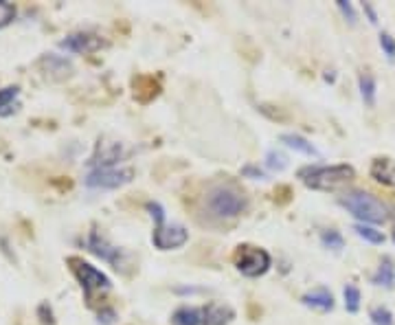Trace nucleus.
<instances>
[{"instance_id":"nucleus-20","label":"nucleus","mask_w":395,"mask_h":325,"mask_svg":"<svg viewBox=\"0 0 395 325\" xmlns=\"http://www.w3.org/2000/svg\"><path fill=\"white\" fill-rule=\"evenodd\" d=\"M42 64L47 66L49 73H57V77H66L71 73V64L66 62V59L57 57V55H47L42 59Z\"/></svg>"},{"instance_id":"nucleus-1","label":"nucleus","mask_w":395,"mask_h":325,"mask_svg":"<svg viewBox=\"0 0 395 325\" xmlns=\"http://www.w3.org/2000/svg\"><path fill=\"white\" fill-rule=\"evenodd\" d=\"M299 178L310 189L334 191L351 182L356 178V170L351 165H308L299 170Z\"/></svg>"},{"instance_id":"nucleus-32","label":"nucleus","mask_w":395,"mask_h":325,"mask_svg":"<svg viewBox=\"0 0 395 325\" xmlns=\"http://www.w3.org/2000/svg\"><path fill=\"white\" fill-rule=\"evenodd\" d=\"M242 174H244V176H250V178H264V172H262L260 167H255V165H246V167L242 170Z\"/></svg>"},{"instance_id":"nucleus-25","label":"nucleus","mask_w":395,"mask_h":325,"mask_svg":"<svg viewBox=\"0 0 395 325\" xmlns=\"http://www.w3.org/2000/svg\"><path fill=\"white\" fill-rule=\"evenodd\" d=\"M16 18V7L11 3H5V0H0V29H5L13 23Z\"/></svg>"},{"instance_id":"nucleus-7","label":"nucleus","mask_w":395,"mask_h":325,"mask_svg":"<svg viewBox=\"0 0 395 325\" xmlns=\"http://www.w3.org/2000/svg\"><path fill=\"white\" fill-rule=\"evenodd\" d=\"M126 156V148L119 141H99L92 158L88 160L90 170H102V167H116V162Z\"/></svg>"},{"instance_id":"nucleus-15","label":"nucleus","mask_w":395,"mask_h":325,"mask_svg":"<svg viewBox=\"0 0 395 325\" xmlns=\"http://www.w3.org/2000/svg\"><path fill=\"white\" fill-rule=\"evenodd\" d=\"M20 88L18 86H7L0 88V117H11L20 108Z\"/></svg>"},{"instance_id":"nucleus-13","label":"nucleus","mask_w":395,"mask_h":325,"mask_svg":"<svg viewBox=\"0 0 395 325\" xmlns=\"http://www.w3.org/2000/svg\"><path fill=\"white\" fill-rule=\"evenodd\" d=\"M158 90H161V84H158V81L150 75L134 79V97L138 101H143V104H147L150 99H154L158 95Z\"/></svg>"},{"instance_id":"nucleus-12","label":"nucleus","mask_w":395,"mask_h":325,"mask_svg":"<svg viewBox=\"0 0 395 325\" xmlns=\"http://www.w3.org/2000/svg\"><path fill=\"white\" fill-rule=\"evenodd\" d=\"M205 314V325H226L233 321L235 312L224 306V303H209V306L202 308Z\"/></svg>"},{"instance_id":"nucleus-21","label":"nucleus","mask_w":395,"mask_h":325,"mask_svg":"<svg viewBox=\"0 0 395 325\" xmlns=\"http://www.w3.org/2000/svg\"><path fill=\"white\" fill-rule=\"evenodd\" d=\"M321 242H323V247L325 249H332V251H341L345 247V240L339 231H334V229H327L321 233Z\"/></svg>"},{"instance_id":"nucleus-5","label":"nucleus","mask_w":395,"mask_h":325,"mask_svg":"<svg viewBox=\"0 0 395 325\" xmlns=\"http://www.w3.org/2000/svg\"><path fill=\"white\" fill-rule=\"evenodd\" d=\"M68 264H71V271H73L75 279L79 281V286L84 288L86 297H92V292H102V290L110 288L108 275L95 268L92 264L84 261L82 257H68Z\"/></svg>"},{"instance_id":"nucleus-19","label":"nucleus","mask_w":395,"mask_h":325,"mask_svg":"<svg viewBox=\"0 0 395 325\" xmlns=\"http://www.w3.org/2000/svg\"><path fill=\"white\" fill-rule=\"evenodd\" d=\"M393 279H395V273H393V266H391V261L384 259L378 271H375L373 275V283L375 286H384V288H391L393 286Z\"/></svg>"},{"instance_id":"nucleus-14","label":"nucleus","mask_w":395,"mask_h":325,"mask_svg":"<svg viewBox=\"0 0 395 325\" xmlns=\"http://www.w3.org/2000/svg\"><path fill=\"white\" fill-rule=\"evenodd\" d=\"M301 301L305 303V306L316 308V310H323V312H327V310L334 308V297H332V292L327 288H319V290L305 292Z\"/></svg>"},{"instance_id":"nucleus-29","label":"nucleus","mask_w":395,"mask_h":325,"mask_svg":"<svg viewBox=\"0 0 395 325\" xmlns=\"http://www.w3.org/2000/svg\"><path fill=\"white\" fill-rule=\"evenodd\" d=\"M37 317L44 325H53V312H51L49 303H40V306H37Z\"/></svg>"},{"instance_id":"nucleus-9","label":"nucleus","mask_w":395,"mask_h":325,"mask_svg":"<svg viewBox=\"0 0 395 325\" xmlns=\"http://www.w3.org/2000/svg\"><path fill=\"white\" fill-rule=\"evenodd\" d=\"M106 42L99 35L95 33H88V31H79V33H71L66 35L62 42H59V47H62L64 51L68 53H77V55H86V53H95L102 49Z\"/></svg>"},{"instance_id":"nucleus-11","label":"nucleus","mask_w":395,"mask_h":325,"mask_svg":"<svg viewBox=\"0 0 395 325\" xmlns=\"http://www.w3.org/2000/svg\"><path fill=\"white\" fill-rule=\"evenodd\" d=\"M371 176L387 187H395V160L389 156H378L371 162Z\"/></svg>"},{"instance_id":"nucleus-22","label":"nucleus","mask_w":395,"mask_h":325,"mask_svg":"<svg viewBox=\"0 0 395 325\" xmlns=\"http://www.w3.org/2000/svg\"><path fill=\"white\" fill-rule=\"evenodd\" d=\"M353 231L358 233V237H363L365 242H371V244H382L384 242V235L378 229L369 227V225H356Z\"/></svg>"},{"instance_id":"nucleus-28","label":"nucleus","mask_w":395,"mask_h":325,"mask_svg":"<svg viewBox=\"0 0 395 325\" xmlns=\"http://www.w3.org/2000/svg\"><path fill=\"white\" fill-rule=\"evenodd\" d=\"M147 209H150L152 218L156 220V227H163L165 225V211H163V207L158 205V202H150Z\"/></svg>"},{"instance_id":"nucleus-30","label":"nucleus","mask_w":395,"mask_h":325,"mask_svg":"<svg viewBox=\"0 0 395 325\" xmlns=\"http://www.w3.org/2000/svg\"><path fill=\"white\" fill-rule=\"evenodd\" d=\"M339 9L343 11V16L347 18V23H349V25H356V11H353L351 3H345V0H341V3H339Z\"/></svg>"},{"instance_id":"nucleus-24","label":"nucleus","mask_w":395,"mask_h":325,"mask_svg":"<svg viewBox=\"0 0 395 325\" xmlns=\"http://www.w3.org/2000/svg\"><path fill=\"white\" fill-rule=\"evenodd\" d=\"M266 165H268L270 170L281 172V170H286V167H288V158H286L281 152L270 150V152H268V156H266Z\"/></svg>"},{"instance_id":"nucleus-17","label":"nucleus","mask_w":395,"mask_h":325,"mask_svg":"<svg viewBox=\"0 0 395 325\" xmlns=\"http://www.w3.org/2000/svg\"><path fill=\"white\" fill-rule=\"evenodd\" d=\"M176 325H205L202 308H178L174 312Z\"/></svg>"},{"instance_id":"nucleus-8","label":"nucleus","mask_w":395,"mask_h":325,"mask_svg":"<svg viewBox=\"0 0 395 325\" xmlns=\"http://www.w3.org/2000/svg\"><path fill=\"white\" fill-rule=\"evenodd\" d=\"M152 242H154V247L161 251H174V249L185 247V244L189 242V233L181 225H171V227L163 225V227H156Z\"/></svg>"},{"instance_id":"nucleus-33","label":"nucleus","mask_w":395,"mask_h":325,"mask_svg":"<svg viewBox=\"0 0 395 325\" xmlns=\"http://www.w3.org/2000/svg\"><path fill=\"white\" fill-rule=\"evenodd\" d=\"M363 9H365V13L369 16V23H373V25L378 23V16H375V9H373L369 3H365V5H363Z\"/></svg>"},{"instance_id":"nucleus-31","label":"nucleus","mask_w":395,"mask_h":325,"mask_svg":"<svg viewBox=\"0 0 395 325\" xmlns=\"http://www.w3.org/2000/svg\"><path fill=\"white\" fill-rule=\"evenodd\" d=\"M114 319H116V314H114V310H102V312H99V323H104V325H112L114 323Z\"/></svg>"},{"instance_id":"nucleus-3","label":"nucleus","mask_w":395,"mask_h":325,"mask_svg":"<svg viewBox=\"0 0 395 325\" xmlns=\"http://www.w3.org/2000/svg\"><path fill=\"white\" fill-rule=\"evenodd\" d=\"M205 205L213 218L231 220V218H237L240 213L246 211L248 200H246L244 191H240L233 185H213L207 194Z\"/></svg>"},{"instance_id":"nucleus-16","label":"nucleus","mask_w":395,"mask_h":325,"mask_svg":"<svg viewBox=\"0 0 395 325\" xmlns=\"http://www.w3.org/2000/svg\"><path fill=\"white\" fill-rule=\"evenodd\" d=\"M281 143H286L290 150L301 152V154H305V156H321L319 150H316V148L310 143V141H305V138L299 136V134H284V136H281Z\"/></svg>"},{"instance_id":"nucleus-4","label":"nucleus","mask_w":395,"mask_h":325,"mask_svg":"<svg viewBox=\"0 0 395 325\" xmlns=\"http://www.w3.org/2000/svg\"><path fill=\"white\" fill-rule=\"evenodd\" d=\"M233 261L237 271L246 277H262L268 273L270 268V255L260 249V247H253V244H242V247H237L235 255H233Z\"/></svg>"},{"instance_id":"nucleus-2","label":"nucleus","mask_w":395,"mask_h":325,"mask_svg":"<svg viewBox=\"0 0 395 325\" xmlns=\"http://www.w3.org/2000/svg\"><path fill=\"white\" fill-rule=\"evenodd\" d=\"M339 202L353 218H358L363 225H384L389 220L387 205L369 191H347L339 198Z\"/></svg>"},{"instance_id":"nucleus-26","label":"nucleus","mask_w":395,"mask_h":325,"mask_svg":"<svg viewBox=\"0 0 395 325\" xmlns=\"http://www.w3.org/2000/svg\"><path fill=\"white\" fill-rule=\"evenodd\" d=\"M369 317H371L373 325H393V314H391L387 308H382V306L373 308V310L369 312Z\"/></svg>"},{"instance_id":"nucleus-27","label":"nucleus","mask_w":395,"mask_h":325,"mask_svg":"<svg viewBox=\"0 0 395 325\" xmlns=\"http://www.w3.org/2000/svg\"><path fill=\"white\" fill-rule=\"evenodd\" d=\"M380 47H382V51L389 59H395V40H393L391 33H387V31L380 33Z\"/></svg>"},{"instance_id":"nucleus-34","label":"nucleus","mask_w":395,"mask_h":325,"mask_svg":"<svg viewBox=\"0 0 395 325\" xmlns=\"http://www.w3.org/2000/svg\"><path fill=\"white\" fill-rule=\"evenodd\" d=\"M393 242H395V231H393Z\"/></svg>"},{"instance_id":"nucleus-18","label":"nucleus","mask_w":395,"mask_h":325,"mask_svg":"<svg viewBox=\"0 0 395 325\" xmlns=\"http://www.w3.org/2000/svg\"><path fill=\"white\" fill-rule=\"evenodd\" d=\"M358 86H360V95H363V101L367 106H375V90H378V86H375V79L371 73H363L358 77Z\"/></svg>"},{"instance_id":"nucleus-23","label":"nucleus","mask_w":395,"mask_h":325,"mask_svg":"<svg viewBox=\"0 0 395 325\" xmlns=\"http://www.w3.org/2000/svg\"><path fill=\"white\" fill-rule=\"evenodd\" d=\"M345 308H347V312H351V314H356L360 310V290L356 288V286H345Z\"/></svg>"},{"instance_id":"nucleus-6","label":"nucleus","mask_w":395,"mask_h":325,"mask_svg":"<svg viewBox=\"0 0 395 325\" xmlns=\"http://www.w3.org/2000/svg\"><path fill=\"white\" fill-rule=\"evenodd\" d=\"M132 178H134L132 167H102L88 172L86 185L90 189H119L128 185Z\"/></svg>"},{"instance_id":"nucleus-10","label":"nucleus","mask_w":395,"mask_h":325,"mask_svg":"<svg viewBox=\"0 0 395 325\" xmlns=\"http://www.w3.org/2000/svg\"><path fill=\"white\" fill-rule=\"evenodd\" d=\"M88 249H90L97 257H102L104 261L114 264L116 268L121 266V257H123V253L119 251L116 247H112V244H110L102 233H99V231H92V233L88 235Z\"/></svg>"}]
</instances>
